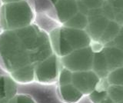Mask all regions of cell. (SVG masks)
I'll list each match as a JSON object with an SVG mask.
<instances>
[{
  "label": "cell",
  "instance_id": "obj_3",
  "mask_svg": "<svg viewBox=\"0 0 123 103\" xmlns=\"http://www.w3.org/2000/svg\"><path fill=\"white\" fill-rule=\"evenodd\" d=\"M94 52L90 46L75 49L60 58L62 66L72 72L92 70Z\"/></svg>",
  "mask_w": 123,
  "mask_h": 103
},
{
  "label": "cell",
  "instance_id": "obj_21",
  "mask_svg": "<svg viewBox=\"0 0 123 103\" xmlns=\"http://www.w3.org/2000/svg\"><path fill=\"white\" fill-rule=\"evenodd\" d=\"M9 103H36V102L29 95L17 94Z\"/></svg>",
  "mask_w": 123,
  "mask_h": 103
},
{
  "label": "cell",
  "instance_id": "obj_19",
  "mask_svg": "<svg viewBox=\"0 0 123 103\" xmlns=\"http://www.w3.org/2000/svg\"><path fill=\"white\" fill-rule=\"evenodd\" d=\"M88 96L92 103H100L108 96L107 88L97 87L89 95H88Z\"/></svg>",
  "mask_w": 123,
  "mask_h": 103
},
{
  "label": "cell",
  "instance_id": "obj_5",
  "mask_svg": "<svg viewBox=\"0 0 123 103\" xmlns=\"http://www.w3.org/2000/svg\"><path fill=\"white\" fill-rule=\"evenodd\" d=\"M100 79L92 70L72 72V84L77 88L83 95H89L100 82Z\"/></svg>",
  "mask_w": 123,
  "mask_h": 103
},
{
  "label": "cell",
  "instance_id": "obj_33",
  "mask_svg": "<svg viewBox=\"0 0 123 103\" xmlns=\"http://www.w3.org/2000/svg\"><path fill=\"white\" fill-rule=\"evenodd\" d=\"M122 52H123V51H122Z\"/></svg>",
  "mask_w": 123,
  "mask_h": 103
},
{
  "label": "cell",
  "instance_id": "obj_8",
  "mask_svg": "<svg viewBox=\"0 0 123 103\" xmlns=\"http://www.w3.org/2000/svg\"><path fill=\"white\" fill-rule=\"evenodd\" d=\"M87 17L88 23L86 29V31L90 36L92 41H98L109 20L102 14Z\"/></svg>",
  "mask_w": 123,
  "mask_h": 103
},
{
  "label": "cell",
  "instance_id": "obj_12",
  "mask_svg": "<svg viewBox=\"0 0 123 103\" xmlns=\"http://www.w3.org/2000/svg\"><path fill=\"white\" fill-rule=\"evenodd\" d=\"M92 70L101 79H106L110 72L106 59L102 50L98 52H94Z\"/></svg>",
  "mask_w": 123,
  "mask_h": 103
},
{
  "label": "cell",
  "instance_id": "obj_2",
  "mask_svg": "<svg viewBox=\"0 0 123 103\" xmlns=\"http://www.w3.org/2000/svg\"><path fill=\"white\" fill-rule=\"evenodd\" d=\"M34 16L32 7L26 0L2 4L0 25L3 31L23 29L32 24Z\"/></svg>",
  "mask_w": 123,
  "mask_h": 103
},
{
  "label": "cell",
  "instance_id": "obj_13",
  "mask_svg": "<svg viewBox=\"0 0 123 103\" xmlns=\"http://www.w3.org/2000/svg\"><path fill=\"white\" fill-rule=\"evenodd\" d=\"M9 75L15 82L29 84L35 82V66H27L11 72Z\"/></svg>",
  "mask_w": 123,
  "mask_h": 103
},
{
  "label": "cell",
  "instance_id": "obj_15",
  "mask_svg": "<svg viewBox=\"0 0 123 103\" xmlns=\"http://www.w3.org/2000/svg\"><path fill=\"white\" fill-rule=\"evenodd\" d=\"M121 27L122 26L118 25L117 22H115L114 20L109 21L105 29L104 30L102 36L100 37L98 42L102 43L104 46L111 43L115 39V38L117 36L119 31H120Z\"/></svg>",
  "mask_w": 123,
  "mask_h": 103
},
{
  "label": "cell",
  "instance_id": "obj_10",
  "mask_svg": "<svg viewBox=\"0 0 123 103\" xmlns=\"http://www.w3.org/2000/svg\"><path fill=\"white\" fill-rule=\"evenodd\" d=\"M17 91V83L10 75H0V103H9Z\"/></svg>",
  "mask_w": 123,
  "mask_h": 103
},
{
  "label": "cell",
  "instance_id": "obj_18",
  "mask_svg": "<svg viewBox=\"0 0 123 103\" xmlns=\"http://www.w3.org/2000/svg\"><path fill=\"white\" fill-rule=\"evenodd\" d=\"M108 96H109L115 103L123 100V86L109 85L107 89Z\"/></svg>",
  "mask_w": 123,
  "mask_h": 103
},
{
  "label": "cell",
  "instance_id": "obj_20",
  "mask_svg": "<svg viewBox=\"0 0 123 103\" xmlns=\"http://www.w3.org/2000/svg\"><path fill=\"white\" fill-rule=\"evenodd\" d=\"M72 72L68 70V68L65 67H62L59 77H58V82H59V86L61 85H65L68 84L72 83Z\"/></svg>",
  "mask_w": 123,
  "mask_h": 103
},
{
  "label": "cell",
  "instance_id": "obj_31",
  "mask_svg": "<svg viewBox=\"0 0 123 103\" xmlns=\"http://www.w3.org/2000/svg\"><path fill=\"white\" fill-rule=\"evenodd\" d=\"M118 103H123V100H122V101H121V102H119Z\"/></svg>",
  "mask_w": 123,
  "mask_h": 103
},
{
  "label": "cell",
  "instance_id": "obj_29",
  "mask_svg": "<svg viewBox=\"0 0 123 103\" xmlns=\"http://www.w3.org/2000/svg\"><path fill=\"white\" fill-rule=\"evenodd\" d=\"M2 4H7V3H11V2H20L23 1V0H1Z\"/></svg>",
  "mask_w": 123,
  "mask_h": 103
},
{
  "label": "cell",
  "instance_id": "obj_6",
  "mask_svg": "<svg viewBox=\"0 0 123 103\" xmlns=\"http://www.w3.org/2000/svg\"><path fill=\"white\" fill-rule=\"evenodd\" d=\"M62 29L65 40L73 51L90 46L92 39L86 30L67 28L63 25Z\"/></svg>",
  "mask_w": 123,
  "mask_h": 103
},
{
  "label": "cell",
  "instance_id": "obj_7",
  "mask_svg": "<svg viewBox=\"0 0 123 103\" xmlns=\"http://www.w3.org/2000/svg\"><path fill=\"white\" fill-rule=\"evenodd\" d=\"M49 37L53 53L59 58H62L73 51L65 39L62 26L52 29L50 32Z\"/></svg>",
  "mask_w": 123,
  "mask_h": 103
},
{
  "label": "cell",
  "instance_id": "obj_32",
  "mask_svg": "<svg viewBox=\"0 0 123 103\" xmlns=\"http://www.w3.org/2000/svg\"><path fill=\"white\" fill-rule=\"evenodd\" d=\"M103 1H107V0H103Z\"/></svg>",
  "mask_w": 123,
  "mask_h": 103
},
{
  "label": "cell",
  "instance_id": "obj_17",
  "mask_svg": "<svg viewBox=\"0 0 123 103\" xmlns=\"http://www.w3.org/2000/svg\"><path fill=\"white\" fill-rule=\"evenodd\" d=\"M106 79L109 85L123 86V66L111 71Z\"/></svg>",
  "mask_w": 123,
  "mask_h": 103
},
{
  "label": "cell",
  "instance_id": "obj_1",
  "mask_svg": "<svg viewBox=\"0 0 123 103\" xmlns=\"http://www.w3.org/2000/svg\"><path fill=\"white\" fill-rule=\"evenodd\" d=\"M52 54L49 35L35 24L0 33V66L9 74Z\"/></svg>",
  "mask_w": 123,
  "mask_h": 103
},
{
  "label": "cell",
  "instance_id": "obj_27",
  "mask_svg": "<svg viewBox=\"0 0 123 103\" xmlns=\"http://www.w3.org/2000/svg\"><path fill=\"white\" fill-rule=\"evenodd\" d=\"M77 6H78V11L79 12L82 13L86 16H88V13L89 12V9H88L86 6L82 3L80 0H77Z\"/></svg>",
  "mask_w": 123,
  "mask_h": 103
},
{
  "label": "cell",
  "instance_id": "obj_30",
  "mask_svg": "<svg viewBox=\"0 0 123 103\" xmlns=\"http://www.w3.org/2000/svg\"><path fill=\"white\" fill-rule=\"evenodd\" d=\"M50 1H51V2H52V4H53V5H55V3H56V2L58 1V0H50Z\"/></svg>",
  "mask_w": 123,
  "mask_h": 103
},
{
  "label": "cell",
  "instance_id": "obj_11",
  "mask_svg": "<svg viewBox=\"0 0 123 103\" xmlns=\"http://www.w3.org/2000/svg\"><path fill=\"white\" fill-rule=\"evenodd\" d=\"M102 52L106 59L109 72L123 66V52L112 45H105Z\"/></svg>",
  "mask_w": 123,
  "mask_h": 103
},
{
  "label": "cell",
  "instance_id": "obj_4",
  "mask_svg": "<svg viewBox=\"0 0 123 103\" xmlns=\"http://www.w3.org/2000/svg\"><path fill=\"white\" fill-rule=\"evenodd\" d=\"M62 67L60 58L53 53L35 66V81L42 84L55 82Z\"/></svg>",
  "mask_w": 123,
  "mask_h": 103
},
{
  "label": "cell",
  "instance_id": "obj_22",
  "mask_svg": "<svg viewBox=\"0 0 123 103\" xmlns=\"http://www.w3.org/2000/svg\"><path fill=\"white\" fill-rule=\"evenodd\" d=\"M102 15L105 18H107L109 21L114 20L115 18V10L112 8L109 2L107 1H105L103 3V5L102 6Z\"/></svg>",
  "mask_w": 123,
  "mask_h": 103
},
{
  "label": "cell",
  "instance_id": "obj_14",
  "mask_svg": "<svg viewBox=\"0 0 123 103\" xmlns=\"http://www.w3.org/2000/svg\"><path fill=\"white\" fill-rule=\"evenodd\" d=\"M59 92L61 98L65 103H76L83 96V94L72 83L59 86Z\"/></svg>",
  "mask_w": 123,
  "mask_h": 103
},
{
  "label": "cell",
  "instance_id": "obj_24",
  "mask_svg": "<svg viewBox=\"0 0 123 103\" xmlns=\"http://www.w3.org/2000/svg\"><path fill=\"white\" fill-rule=\"evenodd\" d=\"M106 45H112V46L117 47L118 48L123 51V26L121 27L120 31H119L117 36L115 38V39L111 43Z\"/></svg>",
  "mask_w": 123,
  "mask_h": 103
},
{
  "label": "cell",
  "instance_id": "obj_26",
  "mask_svg": "<svg viewBox=\"0 0 123 103\" xmlns=\"http://www.w3.org/2000/svg\"><path fill=\"white\" fill-rule=\"evenodd\" d=\"M114 21L121 26H123V9L115 11Z\"/></svg>",
  "mask_w": 123,
  "mask_h": 103
},
{
  "label": "cell",
  "instance_id": "obj_23",
  "mask_svg": "<svg viewBox=\"0 0 123 103\" xmlns=\"http://www.w3.org/2000/svg\"><path fill=\"white\" fill-rule=\"evenodd\" d=\"M80 1L84 3L89 10L101 9L104 2H105L103 0H80Z\"/></svg>",
  "mask_w": 123,
  "mask_h": 103
},
{
  "label": "cell",
  "instance_id": "obj_28",
  "mask_svg": "<svg viewBox=\"0 0 123 103\" xmlns=\"http://www.w3.org/2000/svg\"><path fill=\"white\" fill-rule=\"evenodd\" d=\"M100 103H115V102L109 96H107L103 101H102Z\"/></svg>",
  "mask_w": 123,
  "mask_h": 103
},
{
  "label": "cell",
  "instance_id": "obj_25",
  "mask_svg": "<svg viewBox=\"0 0 123 103\" xmlns=\"http://www.w3.org/2000/svg\"><path fill=\"white\" fill-rule=\"evenodd\" d=\"M107 2L112 6L115 11L123 9V0H107Z\"/></svg>",
  "mask_w": 123,
  "mask_h": 103
},
{
  "label": "cell",
  "instance_id": "obj_16",
  "mask_svg": "<svg viewBox=\"0 0 123 103\" xmlns=\"http://www.w3.org/2000/svg\"><path fill=\"white\" fill-rule=\"evenodd\" d=\"M88 23V20L87 16L78 12L71 18H69L66 22H65L62 25L67 28L86 30Z\"/></svg>",
  "mask_w": 123,
  "mask_h": 103
},
{
  "label": "cell",
  "instance_id": "obj_9",
  "mask_svg": "<svg viewBox=\"0 0 123 103\" xmlns=\"http://www.w3.org/2000/svg\"><path fill=\"white\" fill-rule=\"evenodd\" d=\"M54 6L58 20L62 25L79 12L77 0H58Z\"/></svg>",
  "mask_w": 123,
  "mask_h": 103
}]
</instances>
